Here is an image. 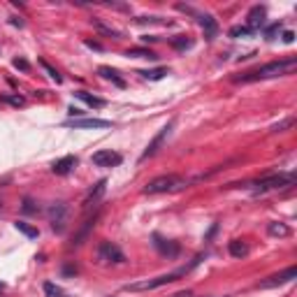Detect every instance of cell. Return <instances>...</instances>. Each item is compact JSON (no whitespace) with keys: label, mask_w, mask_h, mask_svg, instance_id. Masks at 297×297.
I'll return each mask as SVG.
<instances>
[{"label":"cell","mask_w":297,"mask_h":297,"mask_svg":"<svg viewBox=\"0 0 297 297\" xmlns=\"http://www.w3.org/2000/svg\"><path fill=\"white\" fill-rule=\"evenodd\" d=\"M290 126H292V119H286V121H281L279 126H274V128H272V130H274V132H281V130H283V128H290Z\"/></svg>","instance_id":"4dcf8cb0"},{"label":"cell","mask_w":297,"mask_h":297,"mask_svg":"<svg viewBox=\"0 0 297 297\" xmlns=\"http://www.w3.org/2000/svg\"><path fill=\"white\" fill-rule=\"evenodd\" d=\"M186 179H181L179 174H163V176H156L151 181L144 186V193L146 195H160V193H172V191H179V188L186 186Z\"/></svg>","instance_id":"7a4b0ae2"},{"label":"cell","mask_w":297,"mask_h":297,"mask_svg":"<svg viewBox=\"0 0 297 297\" xmlns=\"http://www.w3.org/2000/svg\"><path fill=\"white\" fill-rule=\"evenodd\" d=\"M144 79H151V82H158V79H163L167 75V70L165 67H158V70H144V72H139Z\"/></svg>","instance_id":"603a6c76"},{"label":"cell","mask_w":297,"mask_h":297,"mask_svg":"<svg viewBox=\"0 0 297 297\" xmlns=\"http://www.w3.org/2000/svg\"><path fill=\"white\" fill-rule=\"evenodd\" d=\"M14 228H17L19 232H21V235H26V237H30V239H35V237L40 235L38 232V228H33V226H28V223H23V220H17V223H14Z\"/></svg>","instance_id":"44dd1931"},{"label":"cell","mask_w":297,"mask_h":297,"mask_svg":"<svg viewBox=\"0 0 297 297\" xmlns=\"http://www.w3.org/2000/svg\"><path fill=\"white\" fill-rule=\"evenodd\" d=\"M172 47H174V49H188V47H191V40L183 38V35H179V38L172 40Z\"/></svg>","instance_id":"4316f807"},{"label":"cell","mask_w":297,"mask_h":297,"mask_svg":"<svg viewBox=\"0 0 297 297\" xmlns=\"http://www.w3.org/2000/svg\"><path fill=\"white\" fill-rule=\"evenodd\" d=\"M91 160H93V165H98V167H116V165H121L123 158H121V154L105 148V151H95Z\"/></svg>","instance_id":"52a82bcc"},{"label":"cell","mask_w":297,"mask_h":297,"mask_svg":"<svg viewBox=\"0 0 297 297\" xmlns=\"http://www.w3.org/2000/svg\"><path fill=\"white\" fill-rule=\"evenodd\" d=\"M105 188H107V181H105V179L95 183V188H93L91 193H88V195H86V200H84V207H91L93 202H98V200L102 198V193H105Z\"/></svg>","instance_id":"9a60e30c"},{"label":"cell","mask_w":297,"mask_h":297,"mask_svg":"<svg viewBox=\"0 0 297 297\" xmlns=\"http://www.w3.org/2000/svg\"><path fill=\"white\" fill-rule=\"evenodd\" d=\"M292 40H295V33H292V30H283V42L290 44Z\"/></svg>","instance_id":"1f68e13d"},{"label":"cell","mask_w":297,"mask_h":297,"mask_svg":"<svg viewBox=\"0 0 297 297\" xmlns=\"http://www.w3.org/2000/svg\"><path fill=\"white\" fill-rule=\"evenodd\" d=\"M228 251H230V255H235V258H244V255L248 253V246L244 242H239V239H235V242H230Z\"/></svg>","instance_id":"ffe728a7"},{"label":"cell","mask_w":297,"mask_h":297,"mask_svg":"<svg viewBox=\"0 0 297 297\" xmlns=\"http://www.w3.org/2000/svg\"><path fill=\"white\" fill-rule=\"evenodd\" d=\"M156 248H158L160 253H165V255H176L179 253V244L174 242H165V239H160V237H156Z\"/></svg>","instance_id":"e0dca14e"},{"label":"cell","mask_w":297,"mask_h":297,"mask_svg":"<svg viewBox=\"0 0 297 297\" xmlns=\"http://www.w3.org/2000/svg\"><path fill=\"white\" fill-rule=\"evenodd\" d=\"M40 65H42L44 70H47V75H49V77L54 79L56 84H61V82H63V77H61V75H58V70H54V67H51L49 63H47V61H40Z\"/></svg>","instance_id":"d4e9b609"},{"label":"cell","mask_w":297,"mask_h":297,"mask_svg":"<svg viewBox=\"0 0 297 297\" xmlns=\"http://www.w3.org/2000/svg\"><path fill=\"white\" fill-rule=\"evenodd\" d=\"M63 126H67V128H109L112 121H105V119H70Z\"/></svg>","instance_id":"30bf717a"},{"label":"cell","mask_w":297,"mask_h":297,"mask_svg":"<svg viewBox=\"0 0 297 297\" xmlns=\"http://www.w3.org/2000/svg\"><path fill=\"white\" fill-rule=\"evenodd\" d=\"M75 165H77V158H75V156H65V158L56 160L54 165H51V172L58 176H65V174H70Z\"/></svg>","instance_id":"8fae6325"},{"label":"cell","mask_w":297,"mask_h":297,"mask_svg":"<svg viewBox=\"0 0 297 297\" xmlns=\"http://www.w3.org/2000/svg\"><path fill=\"white\" fill-rule=\"evenodd\" d=\"M295 276H297V270H295V267H288V270H283L281 274H274V276H270L267 281H263V283H260V288H276V286H283V283L292 281Z\"/></svg>","instance_id":"ba28073f"},{"label":"cell","mask_w":297,"mask_h":297,"mask_svg":"<svg viewBox=\"0 0 297 297\" xmlns=\"http://www.w3.org/2000/svg\"><path fill=\"white\" fill-rule=\"evenodd\" d=\"M3 100H5V102H10V105H14V107H21L23 105L21 95H3Z\"/></svg>","instance_id":"83f0119b"},{"label":"cell","mask_w":297,"mask_h":297,"mask_svg":"<svg viewBox=\"0 0 297 297\" xmlns=\"http://www.w3.org/2000/svg\"><path fill=\"white\" fill-rule=\"evenodd\" d=\"M98 260L102 265H123L126 263V255H123V251L116 244L102 242L98 246Z\"/></svg>","instance_id":"5b68a950"},{"label":"cell","mask_w":297,"mask_h":297,"mask_svg":"<svg viewBox=\"0 0 297 297\" xmlns=\"http://www.w3.org/2000/svg\"><path fill=\"white\" fill-rule=\"evenodd\" d=\"M44 295H47V297H67L65 290H63L61 286H56V283H49V281L44 283Z\"/></svg>","instance_id":"7402d4cb"},{"label":"cell","mask_w":297,"mask_h":297,"mask_svg":"<svg viewBox=\"0 0 297 297\" xmlns=\"http://www.w3.org/2000/svg\"><path fill=\"white\" fill-rule=\"evenodd\" d=\"M3 290H5V283H0V292H3Z\"/></svg>","instance_id":"8d00e7d4"},{"label":"cell","mask_w":297,"mask_h":297,"mask_svg":"<svg viewBox=\"0 0 297 297\" xmlns=\"http://www.w3.org/2000/svg\"><path fill=\"white\" fill-rule=\"evenodd\" d=\"M14 67H19V70L28 72V70H30V63H28L26 58H14Z\"/></svg>","instance_id":"f1b7e54d"},{"label":"cell","mask_w":297,"mask_h":297,"mask_svg":"<svg viewBox=\"0 0 297 297\" xmlns=\"http://www.w3.org/2000/svg\"><path fill=\"white\" fill-rule=\"evenodd\" d=\"M86 47H91V49H102V47H100L98 42H91V40H88V42H86Z\"/></svg>","instance_id":"e575fe53"},{"label":"cell","mask_w":297,"mask_h":297,"mask_svg":"<svg viewBox=\"0 0 297 297\" xmlns=\"http://www.w3.org/2000/svg\"><path fill=\"white\" fill-rule=\"evenodd\" d=\"M98 72H100V77H102V79H107V82L116 84L119 88H126V79L119 77V72H116V70H112V67H100Z\"/></svg>","instance_id":"5bb4252c"},{"label":"cell","mask_w":297,"mask_h":297,"mask_svg":"<svg viewBox=\"0 0 297 297\" xmlns=\"http://www.w3.org/2000/svg\"><path fill=\"white\" fill-rule=\"evenodd\" d=\"M67 112H70V116H72V119H77V116L82 114V109H77V107H70Z\"/></svg>","instance_id":"d6a6232c"},{"label":"cell","mask_w":297,"mask_h":297,"mask_svg":"<svg viewBox=\"0 0 297 297\" xmlns=\"http://www.w3.org/2000/svg\"><path fill=\"white\" fill-rule=\"evenodd\" d=\"M191 270V267H183V270L179 272H170V274H163V276H154V279H144V281H135V283H128L126 290L130 292H142V290H156V288L160 286H167V283H172V281H176L181 274H186V272Z\"/></svg>","instance_id":"3957f363"},{"label":"cell","mask_w":297,"mask_h":297,"mask_svg":"<svg viewBox=\"0 0 297 297\" xmlns=\"http://www.w3.org/2000/svg\"><path fill=\"white\" fill-rule=\"evenodd\" d=\"M30 204H33V202H30V200H26V202H23V209H26V211H33V207H30Z\"/></svg>","instance_id":"d590c367"},{"label":"cell","mask_w":297,"mask_h":297,"mask_svg":"<svg viewBox=\"0 0 297 297\" xmlns=\"http://www.w3.org/2000/svg\"><path fill=\"white\" fill-rule=\"evenodd\" d=\"M267 232H270V237H288L290 235V228L286 223H281V220H272L267 226Z\"/></svg>","instance_id":"ac0fdd59"},{"label":"cell","mask_w":297,"mask_h":297,"mask_svg":"<svg viewBox=\"0 0 297 297\" xmlns=\"http://www.w3.org/2000/svg\"><path fill=\"white\" fill-rule=\"evenodd\" d=\"M200 26H202L204 38L209 40V42L216 38V33H218V23H216V19L211 17V14H202V17H200Z\"/></svg>","instance_id":"7c38bea8"},{"label":"cell","mask_w":297,"mask_h":297,"mask_svg":"<svg viewBox=\"0 0 297 297\" xmlns=\"http://www.w3.org/2000/svg\"><path fill=\"white\" fill-rule=\"evenodd\" d=\"M174 297H193V292L191 290H181V292H176Z\"/></svg>","instance_id":"836d02e7"},{"label":"cell","mask_w":297,"mask_h":297,"mask_svg":"<svg viewBox=\"0 0 297 297\" xmlns=\"http://www.w3.org/2000/svg\"><path fill=\"white\" fill-rule=\"evenodd\" d=\"M126 56H132V58H151V61H156V58H158L154 51H148V49H128Z\"/></svg>","instance_id":"cb8c5ba5"},{"label":"cell","mask_w":297,"mask_h":297,"mask_svg":"<svg viewBox=\"0 0 297 297\" xmlns=\"http://www.w3.org/2000/svg\"><path fill=\"white\" fill-rule=\"evenodd\" d=\"M170 130H172V123H167L165 128H160V132H158V135H156L154 139H151V144H148V146H146V151H144V154H142V158H139V160H146V158H151V156H154L156 151H158V148H160V144L165 142V137H167V135H170Z\"/></svg>","instance_id":"9c48e42d"},{"label":"cell","mask_w":297,"mask_h":297,"mask_svg":"<svg viewBox=\"0 0 297 297\" xmlns=\"http://www.w3.org/2000/svg\"><path fill=\"white\" fill-rule=\"evenodd\" d=\"M279 28H281V23H272V26L267 28V40H274V35L279 33Z\"/></svg>","instance_id":"f546056e"},{"label":"cell","mask_w":297,"mask_h":297,"mask_svg":"<svg viewBox=\"0 0 297 297\" xmlns=\"http://www.w3.org/2000/svg\"><path fill=\"white\" fill-rule=\"evenodd\" d=\"M91 23H93V28H98L102 35H109V38H114V40H121V30H116V28L107 26L102 19H91Z\"/></svg>","instance_id":"2e32d148"},{"label":"cell","mask_w":297,"mask_h":297,"mask_svg":"<svg viewBox=\"0 0 297 297\" xmlns=\"http://www.w3.org/2000/svg\"><path fill=\"white\" fill-rule=\"evenodd\" d=\"M292 181H295V174H274V176L263 179V181H255L253 193H267V191H276V188H283V186H292Z\"/></svg>","instance_id":"277c9868"},{"label":"cell","mask_w":297,"mask_h":297,"mask_svg":"<svg viewBox=\"0 0 297 297\" xmlns=\"http://www.w3.org/2000/svg\"><path fill=\"white\" fill-rule=\"evenodd\" d=\"M65 216H67L65 202H54L49 207V220H51V228H54L56 232H63V228H65Z\"/></svg>","instance_id":"8992f818"},{"label":"cell","mask_w":297,"mask_h":297,"mask_svg":"<svg viewBox=\"0 0 297 297\" xmlns=\"http://www.w3.org/2000/svg\"><path fill=\"white\" fill-rule=\"evenodd\" d=\"M246 35H251V30H248L246 26H235V28H230V38H246Z\"/></svg>","instance_id":"484cf974"},{"label":"cell","mask_w":297,"mask_h":297,"mask_svg":"<svg viewBox=\"0 0 297 297\" xmlns=\"http://www.w3.org/2000/svg\"><path fill=\"white\" fill-rule=\"evenodd\" d=\"M265 26V7H253V10L248 12V23L246 28L253 33V30H258V28Z\"/></svg>","instance_id":"4fadbf2b"},{"label":"cell","mask_w":297,"mask_h":297,"mask_svg":"<svg viewBox=\"0 0 297 297\" xmlns=\"http://www.w3.org/2000/svg\"><path fill=\"white\" fill-rule=\"evenodd\" d=\"M77 95L82 102H86L88 107H105V100L102 98H98V95H91V93H86V91H77Z\"/></svg>","instance_id":"d6986e66"},{"label":"cell","mask_w":297,"mask_h":297,"mask_svg":"<svg viewBox=\"0 0 297 297\" xmlns=\"http://www.w3.org/2000/svg\"><path fill=\"white\" fill-rule=\"evenodd\" d=\"M297 67L295 58H288V61H274L267 63V65H260L258 70L246 72L242 77H235V82H260V79H276L283 77V75H290L292 70Z\"/></svg>","instance_id":"6da1fadb"}]
</instances>
